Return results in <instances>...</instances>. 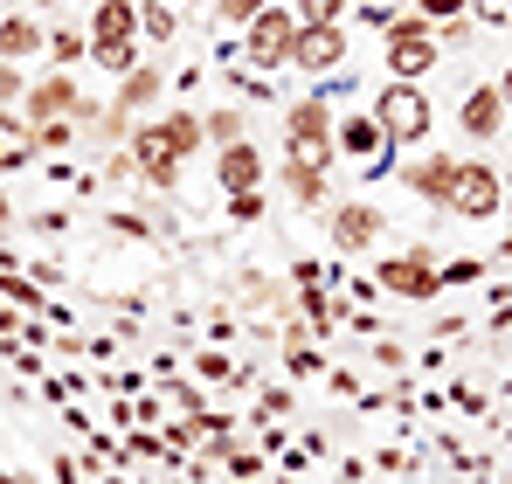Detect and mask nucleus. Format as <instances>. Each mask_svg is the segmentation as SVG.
<instances>
[{
	"mask_svg": "<svg viewBox=\"0 0 512 484\" xmlns=\"http://www.w3.org/2000/svg\"><path fill=\"white\" fill-rule=\"evenodd\" d=\"M28 7H56V0H28Z\"/></svg>",
	"mask_w": 512,
	"mask_h": 484,
	"instance_id": "nucleus-33",
	"label": "nucleus"
},
{
	"mask_svg": "<svg viewBox=\"0 0 512 484\" xmlns=\"http://www.w3.org/2000/svg\"><path fill=\"white\" fill-rule=\"evenodd\" d=\"M104 42H139V0H97L90 49H104Z\"/></svg>",
	"mask_w": 512,
	"mask_h": 484,
	"instance_id": "nucleus-14",
	"label": "nucleus"
},
{
	"mask_svg": "<svg viewBox=\"0 0 512 484\" xmlns=\"http://www.w3.org/2000/svg\"><path fill=\"white\" fill-rule=\"evenodd\" d=\"M457 166H464V160L429 153V160H416L402 180H409V194H416V201H429V208H450V194H457Z\"/></svg>",
	"mask_w": 512,
	"mask_h": 484,
	"instance_id": "nucleus-11",
	"label": "nucleus"
},
{
	"mask_svg": "<svg viewBox=\"0 0 512 484\" xmlns=\"http://www.w3.org/2000/svg\"><path fill=\"white\" fill-rule=\"evenodd\" d=\"M346 0H298V28H340Z\"/></svg>",
	"mask_w": 512,
	"mask_h": 484,
	"instance_id": "nucleus-22",
	"label": "nucleus"
},
{
	"mask_svg": "<svg viewBox=\"0 0 512 484\" xmlns=\"http://www.w3.org/2000/svg\"><path fill=\"white\" fill-rule=\"evenodd\" d=\"M139 28H146L153 42H173V14L160 7V0H146V7H139Z\"/></svg>",
	"mask_w": 512,
	"mask_h": 484,
	"instance_id": "nucleus-25",
	"label": "nucleus"
},
{
	"mask_svg": "<svg viewBox=\"0 0 512 484\" xmlns=\"http://www.w3.org/2000/svg\"><path fill=\"white\" fill-rule=\"evenodd\" d=\"M0 332H14V312H7V305H0Z\"/></svg>",
	"mask_w": 512,
	"mask_h": 484,
	"instance_id": "nucleus-31",
	"label": "nucleus"
},
{
	"mask_svg": "<svg viewBox=\"0 0 512 484\" xmlns=\"http://www.w3.org/2000/svg\"><path fill=\"white\" fill-rule=\"evenodd\" d=\"M90 63L111 70V77H132L139 70V42H104V49H90Z\"/></svg>",
	"mask_w": 512,
	"mask_h": 484,
	"instance_id": "nucleus-20",
	"label": "nucleus"
},
{
	"mask_svg": "<svg viewBox=\"0 0 512 484\" xmlns=\"http://www.w3.org/2000/svg\"><path fill=\"white\" fill-rule=\"evenodd\" d=\"M381 229H388V222H381V208H367V201H346V208H333V242H340L346 256H353V249H367Z\"/></svg>",
	"mask_w": 512,
	"mask_h": 484,
	"instance_id": "nucleus-15",
	"label": "nucleus"
},
{
	"mask_svg": "<svg viewBox=\"0 0 512 484\" xmlns=\"http://www.w3.org/2000/svg\"><path fill=\"white\" fill-rule=\"evenodd\" d=\"M284 187H291L298 208H319V201H326V173H298V166H284Z\"/></svg>",
	"mask_w": 512,
	"mask_h": 484,
	"instance_id": "nucleus-21",
	"label": "nucleus"
},
{
	"mask_svg": "<svg viewBox=\"0 0 512 484\" xmlns=\"http://www.w3.org/2000/svg\"><path fill=\"white\" fill-rule=\"evenodd\" d=\"M215 180H222L229 194H263V153H256V139H243V146H222Z\"/></svg>",
	"mask_w": 512,
	"mask_h": 484,
	"instance_id": "nucleus-13",
	"label": "nucleus"
},
{
	"mask_svg": "<svg viewBox=\"0 0 512 484\" xmlns=\"http://www.w3.org/2000/svg\"><path fill=\"white\" fill-rule=\"evenodd\" d=\"M263 7H270V0H215V14H222L229 28H250V21L263 14Z\"/></svg>",
	"mask_w": 512,
	"mask_h": 484,
	"instance_id": "nucleus-24",
	"label": "nucleus"
},
{
	"mask_svg": "<svg viewBox=\"0 0 512 484\" xmlns=\"http://www.w3.org/2000/svg\"><path fill=\"white\" fill-rule=\"evenodd\" d=\"M506 132H512V118H506Z\"/></svg>",
	"mask_w": 512,
	"mask_h": 484,
	"instance_id": "nucleus-34",
	"label": "nucleus"
},
{
	"mask_svg": "<svg viewBox=\"0 0 512 484\" xmlns=\"http://www.w3.org/2000/svg\"><path fill=\"white\" fill-rule=\"evenodd\" d=\"M499 97H506V111H512V70H506V77H499Z\"/></svg>",
	"mask_w": 512,
	"mask_h": 484,
	"instance_id": "nucleus-30",
	"label": "nucleus"
},
{
	"mask_svg": "<svg viewBox=\"0 0 512 484\" xmlns=\"http://www.w3.org/2000/svg\"><path fill=\"white\" fill-rule=\"evenodd\" d=\"M84 111V97H77V83L70 77H49L28 90V132H42V125H63V118H77Z\"/></svg>",
	"mask_w": 512,
	"mask_h": 484,
	"instance_id": "nucleus-10",
	"label": "nucleus"
},
{
	"mask_svg": "<svg viewBox=\"0 0 512 484\" xmlns=\"http://www.w3.org/2000/svg\"><path fill=\"white\" fill-rule=\"evenodd\" d=\"M284 146H291L298 173H326V166L340 160V118H333V104L326 97H298L284 111Z\"/></svg>",
	"mask_w": 512,
	"mask_h": 484,
	"instance_id": "nucleus-1",
	"label": "nucleus"
},
{
	"mask_svg": "<svg viewBox=\"0 0 512 484\" xmlns=\"http://www.w3.org/2000/svg\"><path fill=\"white\" fill-rule=\"evenodd\" d=\"M340 63H346V35H340V28H298V42H291V70L326 77V70H340Z\"/></svg>",
	"mask_w": 512,
	"mask_h": 484,
	"instance_id": "nucleus-9",
	"label": "nucleus"
},
{
	"mask_svg": "<svg viewBox=\"0 0 512 484\" xmlns=\"http://www.w3.org/2000/svg\"><path fill=\"white\" fill-rule=\"evenodd\" d=\"M132 166H139V180L173 187V173H180V146L167 139V125H160V118H146V125L132 132Z\"/></svg>",
	"mask_w": 512,
	"mask_h": 484,
	"instance_id": "nucleus-7",
	"label": "nucleus"
},
{
	"mask_svg": "<svg viewBox=\"0 0 512 484\" xmlns=\"http://www.w3.org/2000/svg\"><path fill=\"white\" fill-rule=\"evenodd\" d=\"M14 97H21V77H14V63H0V111H7Z\"/></svg>",
	"mask_w": 512,
	"mask_h": 484,
	"instance_id": "nucleus-29",
	"label": "nucleus"
},
{
	"mask_svg": "<svg viewBox=\"0 0 512 484\" xmlns=\"http://www.w3.org/2000/svg\"><path fill=\"white\" fill-rule=\"evenodd\" d=\"M499 208H506V180H499V166L464 160V166H457V194H450V215H464V222H492Z\"/></svg>",
	"mask_w": 512,
	"mask_h": 484,
	"instance_id": "nucleus-6",
	"label": "nucleus"
},
{
	"mask_svg": "<svg viewBox=\"0 0 512 484\" xmlns=\"http://www.w3.org/2000/svg\"><path fill=\"white\" fill-rule=\"evenodd\" d=\"M340 160H353L367 180H381V173H395V139L381 132V118L374 111H360V118H340Z\"/></svg>",
	"mask_w": 512,
	"mask_h": 484,
	"instance_id": "nucleus-4",
	"label": "nucleus"
},
{
	"mask_svg": "<svg viewBox=\"0 0 512 484\" xmlns=\"http://www.w3.org/2000/svg\"><path fill=\"white\" fill-rule=\"evenodd\" d=\"M374 118H381V132L395 139V146H416V139H429V97L423 83H388V90H374V104H367Z\"/></svg>",
	"mask_w": 512,
	"mask_h": 484,
	"instance_id": "nucleus-3",
	"label": "nucleus"
},
{
	"mask_svg": "<svg viewBox=\"0 0 512 484\" xmlns=\"http://www.w3.org/2000/svg\"><path fill=\"white\" fill-rule=\"evenodd\" d=\"M153 97H160V70H153V63H139L132 77L118 83V97H111V111H118V118H132V111H146Z\"/></svg>",
	"mask_w": 512,
	"mask_h": 484,
	"instance_id": "nucleus-16",
	"label": "nucleus"
},
{
	"mask_svg": "<svg viewBox=\"0 0 512 484\" xmlns=\"http://www.w3.org/2000/svg\"><path fill=\"white\" fill-rule=\"evenodd\" d=\"M374 284H381V291H395V298H416V305H423V298L443 291V270H436L429 256H388V263L374 270Z\"/></svg>",
	"mask_w": 512,
	"mask_h": 484,
	"instance_id": "nucleus-8",
	"label": "nucleus"
},
{
	"mask_svg": "<svg viewBox=\"0 0 512 484\" xmlns=\"http://www.w3.org/2000/svg\"><path fill=\"white\" fill-rule=\"evenodd\" d=\"M49 56H56V63H77V56H84V35H77V28H63V35L49 42Z\"/></svg>",
	"mask_w": 512,
	"mask_h": 484,
	"instance_id": "nucleus-27",
	"label": "nucleus"
},
{
	"mask_svg": "<svg viewBox=\"0 0 512 484\" xmlns=\"http://www.w3.org/2000/svg\"><path fill=\"white\" fill-rule=\"evenodd\" d=\"M0 484H28V478H14V471H0Z\"/></svg>",
	"mask_w": 512,
	"mask_h": 484,
	"instance_id": "nucleus-32",
	"label": "nucleus"
},
{
	"mask_svg": "<svg viewBox=\"0 0 512 484\" xmlns=\"http://www.w3.org/2000/svg\"><path fill=\"white\" fill-rule=\"evenodd\" d=\"M160 125H167V139H173V146H180V160H187V153H201V139H208V125H201L194 111H167Z\"/></svg>",
	"mask_w": 512,
	"mask_h": 484,
	"instance_id": "nucleus-18",
	"label": "nucleus"
},
{
	"mask_svg": "<svg viewBox=\"0 0 512 484\" xmlns=\"http://www.w3.org/2000/svg\"><path fill=\"white\" fill-rule=\"evenodd\" d=\"M457 125H464L471 139H499V132H506V97H499V83H478V90H464V111H457Z\"/></svg>",
	"mask_w": 512,
	"mask_h": 484,
	"instance_id": "nucleus-12",
	"label": "nucleus"
},
{
	"mask_svg": "<svg viewBox=\"0 0 512 484\" xmlns=\"http://www.w3.org/2000/svg\"><path fill=\"white\" fill-rule=\"evenodd\" d=\"M436 63H443V42L429 21H416V14L388 21V83H423Z\"/></svg>",
	"mask_w": 512,
	"mask_h": 484,
	"instance_id": "nucleus-2",
	"label": "nucleus"
},
{
	"mask_svg": "<svg viewBox=\"0 0 512 484\" xmlns=\"http://www.w3.org/2000/svg\"><path fill=\"white\" fill-rule=\"evenodd\" d=\"M291 42H298V14H284V7H263L243 28V56L256 70H291Z\"/></svg>",
	"mask_w": 512,
	"mask_h": 484,
	"instance_id": "nucleus-5",
	"label": "nucleus"
},
{
	"mask_svg": "<svg viewBox=\"0 0 512 484\" xmlns=\"http://www.w3.org/2000/svg\"><path fill=\"white\" fill-rule=\"evenodd\" d=\"M35 49H42L35 14H7V21H0V63H21V56H35Z\"/></svg>",
	"mask_w": 512,
	"mask_h": 484,
	"instance_id": "nucleus-17",
	"label": "nucleus"
},
{
	"mask_svg": "<svg viewBox=\"0 0 512 484\" xmlns=\"http://www.w3.org/2000/svg\"><path fill=\"white\" fill-rule=\"evenodd\" d=\"M471 14H478L485 28H512V0H471Z\"/></svg>",
	"mask_w": 512,
	"mask_h": 484,
	"instance_id": "nucleus-26",
	"label": "nucleus"
},
{
	"mask_svg": "<svg viewBox=\"0 0 512 484\" xmlns=\"http://www.w3.org/2000/svg\"><path fill=\"white\" fill-rule=\"evenodd\" d=\"M229 215L236 222H263V194H229Z\"/></svg>",
	"mask_w": 512,
	"mask_h": 484,
	"instance_id": "nucleus-28",
	"label": "nucleus"
},
{
	"mask_svg": "<svg viewBox=\"0 0 512 484\" xmlns=\"http://www.w3.org/2000/svg\"><path fill=\"white\" fill-rule=\"evenodd\" d=\"M201 125H208V139H215V146H243V139H250V125H243V111H236V104L208 111Z\"/></svg>",
	"mask_w": 512,
	"mask_h": 484,
	"instance_id": "nucleus-19",
	"label": "nucleus"
},
{
	"mask_svg": "<svg viewBox=\"0 0 512 484\" xmlns=\"http://www.w3.org/2000/svg\"><path fill=\"white\" fill-rule=\"evenodd\" d=\"M464 14H471V0H416V21H429V28H450Z\"/></svg>",
	"mask_w": 512,
	"mask_h": 484,
	"instance_id": "nucleus-23",
	"label": "nucleus"
}]
</instances>
